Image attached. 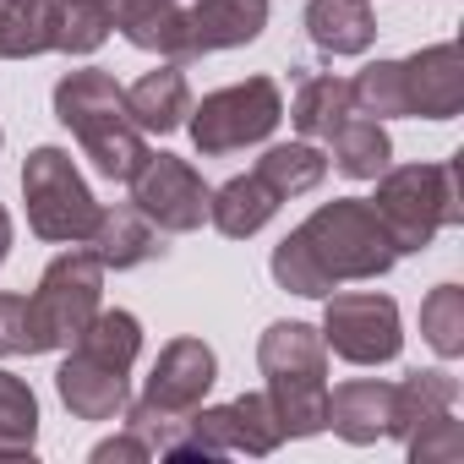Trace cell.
Segmentation results:
<instances>
[{"instance_id": "cell-21", "label": "cell", "mask_w": 464, "mask_h": 464, "mask_svg": "<svg viewBox=\"0 0 464 464\" xmlns=\"http://www.w3.org/2000/svg\"><path fill=\"white\" fill-rule=\"evenodd\" d=\"M350 115H355V93H350L344 77H317V72H301V77H295L290 121H295L306 137H334Z\"/></svg>"}, {"instance_id": "cell-31", "label": "cell", "mask_w": 464, "mask_h": 464, "mask_svg": "<svg viewBox=\"0 0 464 464\" xmlns=\"http://www.w3.org/2000/svg\"><path fill=\"white\" fill-rule=\"evenodd\" d=\"M148 453H153V448H148L137 431H126V437H110V442H99V448H93V459H99V464H104V459H148Z\"/></svg>"}, {"instance_id": "cell-17", "label": "cell", "mask_w": 464, "mask_h": 464, "mask_svg": "<svg viewBox=\"0 0 464 464\" xmlns=\"http://www.w3.org/2000/svg\"><path fill=\"white\" fill-rule=\"evenodd\" d=\"M388 420H393V382H372V377H355L344 388H328V426L344 437V442H377L388 437Z\"/></svg>"}, {"instance_id": "cell-26", "label": "cell", "mask_w": 464, "mask_h": 464, "mask_svg": "<svg viewBox=\"0 0 464 464\" xmlns=\"http://www.w3.org/2000/svg\"><path fill=\"white\" fill-rule=\"evenodd\" d=\"M257 175H263L279 197H301V191H312V186L328 175V159H323L312 142H279V148H268V153L257 159Z\"/></svg>"}, {"instance_id": "cell-30", "label": "cell", "mask_w": 464, "mask_h": 464, "mask_svg": "<svg viewBox=\"0 0 464 464\" xmlns=\"http://www.w3.org/2000/svg\"><path fill=\"white\" fill-rule=\"evenodd\" d=\"M404 448H410L415 464H459V459H464V426H459L453 410H448V415L415 426V431L404 437Z\"/></svg>"}, {"instance_id": "cell-10", "label": "cell", "mask_w": 464, "mask_h": 464, "mask_svg": "<svg viewBox=\"0 0 464 464\" xmlns=\"http://www.w3.org/2000/svg\"><path fill=\"white\" fill-rule=\"evenodd\" d=\"M285 115V99H279V82L274 77H246L236 88H218L208 93L202 104H191V142L218 159V153H236V148H252L263 142Z\"/></svg>"}, {"instance_id": "cell-13", "label": "cell", "mask_w": 464, "mask_h": 464, "mask_svg": "<svg viewBox=\"0 0 464 464\" xmlns=\"http://www.w3.org/2000/svg\"><path fill=\"white\" fill-rule=\"evenodd\" d=\"M126 186H131V208L153 229H164V236H186V229H197L208 218V186L175 153H148Z\"/></svg>"}, {"instance_id": "cell-8", "label": "cell", "mask_w": 464, "mask_h": 464, "mask_svg": "<svg viewBox=\"0 0 464 464\" xmlns=\"http://www.w3.org/2000/svg\"><path fill=\"white\" fill-rule=\"evenodd\" d=\"M23 197H28V224L34 236L61 241V246H88L99 229V202L88 180L77 175L66 148H34L23 164Z\"/></svg>"}, {"instance_id": "cell-2", "label": "cell", "mask_w": 464, "mask_h": 464, "mask_svg": "<svg viewBox=\"0 0 464 464\" xmlns=\"http://www.w3.org/2000/svg\"><path fill=\"white\" fill-rule=\"evenodd\" d=\"M142 350V328L131 312H93V323L66 344L55 388L77 420H115L131 399L126 372Z\"/></svg>"}, {"instance_id": "cell-19", "label": "cell", "mask_w": 464, "mask_h": 464, "mask_svg": "<svg viewBox=\"0 0 464 464\" xmlns=\"http://www.w3.org/2000/svg\"><path fill=\"white\" fill-rule=\"evenodd\" d=\"M115 28L148 55H164L175 66L186 61V12L175 0H126L115 12Z\"/></svg>"}, {"instance_id": "cell-4", "label": "cell", "mask_w": 464, "mask_h": 464, "mask_svg": "<svg viewBox=\"0 0 464 464\" xmlns=\"http://www.w3.org/2000/svg\"><path fill=\"white\" fill-rule=\"evenodd\" d=\"M355 110L361 115H426V121H453L464 110V55L459 44H431L410 61H377L355 82Z\"/></svg>"}, {"instance_id": "cell-16", "label": "cell", "mask_w": 464, "mask_h": 464, "mask_svg": "<svg viewBox=\"0 0 464 464\" xmlns=\"http://www.w3.org/2000/svg\"><path fill=\"white\" fill-rule=\"evenodd\" d=\"M279 202H285V197L252 169V175H236V180H224L218 191H208V218H213L218 236L246 241V236H257V229L279 213Z\"/></svg>"}, {"instance_id": "cell-12", "label": "cell", "mask_w": 464, "mask_h": 464, "mask_svg": "<svg viewBox=\"0 0 464 464\" xmlns=\"http://www.w3.org/2000/svg\"><path fill=\"white\" fill-rule=\"evenodd\" d=\"M99 290H104V263H99L93 246H72L44 268V279L34 290V312H39V323L50 334V350H66L93 323Z\"/></svg>"}, {"instance_id": "cell-24", "label": "cell", "mask_w": 464, "mask_h": 464, "mask_svg": "<svg viewBox=\"0 0 464 464\" xmlns=\"http://www.w3.org/2000/svg\"><path fill=\"white\" fill-rule=\"evenodd\" d=\"M55 50V0H0V61Z\"/></svg>"}, {"instance_id": "cell-3", "label": "cell", "mask_w": 464, "mask_h": 464, "mask_svg": "<svg viewBox=\"0 0 464 464\" xmlns=\"http://www.w3.org/2000/svg\"><path fill=\"white\" fill-rule=\"evenodd\" d=\"M55 115H61V126H72V137L88 148V159H93V169L104 180H131L142 169L148 142H142V131H137V121L126 110V88L110 72L88 66V72L61 77Z\"/></svg>"}, {"instance_id": "cell-1", "label": "cell", "mask_w": 464, "mask_h": 464, "mask_svg": "<svg viewBox=\"0 0 464 464\" xmlns=\"http://www.w3.org/2000/svg\"><path fill=\"white\" fill-rule=\"evenodd\" d=\"M399 263L393 236L382 229L377 208L366 197L323 202L301 229L274 246V279L295 295H334L350 279H377Z\"/></svg>"}, {"instance_id": "cell-28", "label": "cell", "mask_w": 464, "mask_h": 464, "mask_svg": "<svg viewBox=\"0 0 464 464\" xmlns=\"http://www.w3.org/2000/svg\"><path fill=\"white\" fill-rule=\"evenodd\" d=\"M420 334L442 361H453L464 350V290L459 285H437L420 301Z\"/></svg>"}, {"instance_id": "cell-5", "label": "cell", "mask_w": 464, "mask_h": 464, "mask_svg": "<svg viewBox=\"0 0 464 464\" xmlns=\"http://www.w3.org/2000/svg\"><path fill=\"white\" fill-rule=\"evenodd\" d=\"M257 366L268 377V404L285 437H312L328 426V344L306 323H274L257 344Z\"/></svg>"}, {"instance_id": "cell-23", "label": "cell", "mask_w": 464, "mask_h": 464, "mask_svg": "<svg viewBox=\"0 0 464 464\" xmlns=\"http://www.w3.org/2000/svg\"><path fill=\"white\" fill-rule=\"evenodd\" d=\"M328 148H334V164H339L350 180H377V175L388 169V159H393V142H388L382 121H377V115H361V110L328 137Z\"/></svg>"}, {"instance_id": "cell-25", "label": "cell", "mask_w": 464, "mask_h": 464, "mask_svg": "<svg viewBox=\"0 0 464 464\" xmlns=\"http://www.w3.org/2000/svg\"><path fill=\"white\" fill-rule=\"evenodd\" d=\"M39 437V399L23 377L0 372V459H28Z\"/></svg>"}, {"instance_id": "cell-9", "label": "cell", "mask_w": 464, "mask_h": 464, "mask_svg": "<svg viewBox=\"0 0 464 464\" xmlns=\"http://www.w3.org/2000/svg\"><path fill=\"white\" fill-rule=\"evenodd\" d=\"M285 442V426L268 404V393H241L218 410H191L186 426L164 442L169 459H224V453H274Z\"/></svg>"}, {"instance_id": "cell-7", "label": "cell", "mask_w": 464, "mask_h": 464, "mask_svg": "<svg viewBox=\"0 0 464 464\" xmlns=\"http://www.w3.org/2000/svg\"><path fill=\"white\" fill-rule=\"evenodd\" d=\"M213 377H218V361H213V350H208L202 339H169V344L159 350V361H153V377H148L142 399H137L131 415H126V431H137L153 453H164V442H169V437L186 426V415L208 399Z\"/></svg>"}, {"instance_id": "cell-6", "label": "cell", "mask_w": 464, "mask_h": 464, "mask_svg": "<svg viewBox=\"0 0 464 464\" xmlns=\"http://www.w3.org/2000/svg\"><path fill=\"white\" fill-rule=\"evenodd\" d=\"M382 229L393 236V252H420L431 246L437 229L464 218V197H459V153L442 164H404V169H382L377 197H372Z\"/></svg>"}, {"instance_id": "cell-20", "label": "cell", "mask_w": 464, "mask_h": 464, "mask_svg": "<svg viewBox=\"0 0 464 464\" xmlns=\"http://www.w3.org/2000/svg\"><path fill=\"white\" fill-rule=\"evenodd\" d=\"M306 34L323 55H361L377 39L366 0H312L306 6Z\"/></svg>"}, {"instance_id": "cell-18", "label": "cell", "mask_w": 464, "mask_h": 464, "mask_svg": "<svg viewBox=\"0 0 464 464\" xmlns=\"http://www.w3.org/2000/svg\"><path fill=\"white\" fill-rule=\"evenodd\" d=\"M88 246L99 252L104 268H142L148 257L164 252V229H153V224L126 202V208H104V213H99V229H93Z\"/></svg>"}, {"instance_id": "cell-29", "label": "cell", "mask_w": 464, "mask_h": 464, "mask_svg": "<svg viewBox=\"0 0 464 464\" xmlns=\"http://www.w3.org/2000/svg\"><path fill=\"white\" fill-rule=\"evenodd\" d=\"M50 334L34 312V295H0V355H44Z\"/></svg>"}, {"instance_id": "cell-15", "label": "cell", "mask_w": 464, "mask_h": 464, "mask_svg": "<svg viewBox=\"0 0 464 464\" xmlns=\"http://www.w3.org/2000/svg\"><path fill=\"white\" fill-rule=\"evenodd\" d=\"M126 110H131L137 131H159V137L180 131V126H186V115H191V88H186V72H180L175 61H164V66L142 72V77L126 88Z\"/></svg>"}, {"instance_id": "cell-27", "label": "cell", "mask_w": 464, "mask_h": 464, "mask_svg": "<svg viewBox=\"0 0 464 464\" xmlns=\"http://www.w3.org/2000/svg\"><path fill=\"white\" fill-rule=\"evenodd\" d=\"M110 12L99 0H55V50L61 55H93L110 39Z\"/></svg>"}, {"instance_id": "cell-22", "label": "cell", "mask_w": 464, "mask_h": 464, "mask_svg": "<svg viewBox=\"0 0 464 464\" xmlns=\"http://www.w3.org/2000/svg\"><path fill=\"white\" fill-rule=\"evenodd\" d=\"M453 399H459V382H453L448 372H410L404 382H393V420H388V437L404 442L415 426L448 415Z\"/></svg>"}, {"instance_id": "cell-11", "label": "cell", "mask_w": 464, "mask_h": 464, "mask_svg": "<svg viewBox=\"0 0 464 464\" xmlns=\"http://www.w3.org/2000/svg\"><path fill=\"white\" fill-rule=\"evenodd\" d=\"M328 312H323V344L339 355V361H355V366H382L399 355L404 334H399V306L377 290H334L323 295Z\"/></svg>"}, {"instance_id": "cell-14", "label": "cell", "mask_w": 464, "mask_h": 464, "mask_svg": "<svg viewBox=\"0 0 464 464\" xmlns=\"http://www.w3.org/2000/svg\"><path fill=\"white\" fill-rule=\"evenodd\" d=\"M268 28V0H197L186 12V61L252 44Z\"/></svg>"}, {"instance_id": "cell-32", "label": "cell", "mask_w": 464, "mask_h": 464, "mask_svg": "<svg viewBox=\"0 0 464 464\" xmlns=\"http://www.w3.org/2000/svg\"><path fill=\"white\" fill-rule=\"evenodd\" d=\"M6 252H12V213L0 208V263H6Z\"/></svg>"}]
</instances>
